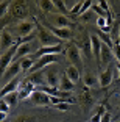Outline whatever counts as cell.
Segmentation results:
<instances>
[{"label":"cell","instance_id":"cell-1","mask_svg":"<svg viewBox=\"0 0 120 122\" xmlns=\"http://www.w3.org/2000/svg\"><path fill=\"white\" fill-rule=\"evenodd\" d=\"M36 28H38V39L42 44V47H53V46H62V41L58 39L50 30H47L44 25H41L38 20H34Z\"/></svg>","mask_w":120,"mask_h":122},{"label":"cell","instance_id":"cell-2","mask_svg":"<svg viewBox=\"0 0 120 122\" xmlns=\"http://www.w3.org/2000/svg\"><path fill=\"white\" fill-rule=\"evenodd\" d=\"M17 47H19V42H16L10 50L3 52V53L0 55V77H3V74L6 72V69L10 67V64L13 63V58H14L16 52H17Z\"/></svg>","mask_w":120,"mask_h":122},{"label":"cell","instance_id":"cell-3","mask_svg":"<svg viewBox=\"0 0 120 122\" xmlns=\"http://www.w3.org/2000/svg\"><path fill=\"white\" fill-rule=\"evenodd\" d=\"M64 53H66L67 60L72 63V66L81 67V64H83V58H81V53H80V50H78V47L75 46L73 42H70V44H67V46H66V49H64Z\"/></svg>","mask_w":120,"mask_h":122},{"label":"cell","instance_id":"cell-4","mask_svg":"<svg viewBox=\"0 0 120 122\" xmlns=\"http://www.w3.org/2000/svg\"><path fill=\"white\" fill-rule=\"evenodd\" d=\"M80 103H81V108H83V113H87L91 111V108L94 107L95 103V99L92 96V92L89 91V88H83L81 94H80Z\"/></svg>","mask_w":120,"mask_h":122},{"label":"cell","instance_id":"cell-5","mask_svg":"<svg viewBox=\"0 0 120 122\" xmlns=\"http://www.w3.org/2000/svg\"><path fill=\"white\" fill-rule=\"evenodd\" d=\"M30 103H33L34 107H47V105H52L50 103V96L45 92H42V91H33V94L30 96Z\"/></svg>","mask_w":120,"mask_h":122},{"label":"cell","instance_id":"cell-6","mask_svg":"<svg viewBox=\"0 0 120 122\" xmlns=\"http://www.w3.org/2000/svg\"><path fill=\"white\" fill-rule=\"evenodd\" d=\"M73 44L78 47V50L86 60H92V46H91V39L89 38H83V39H75Z\"/></svg>","mask_w":120,"mask_h":122},{"label":"cell","instance_id":"cell-7","mask_svg":"<svg viewBox=\"0 0 120 122\" xmlns=\"http://www.w3.org/2000/svg\"><path fill=\"white\" fill-rule=\"evenodd\" d=\"M44 27H45L47 30H50V31L56 36L58 39L62 41V42H64V41H69L72 38V30L70 28H56V27L50 25L48 22H44Z\"/></svg>","mask_w":120,"mask_h":122},{"label":"cell","instance_id":"cell-8","mask_svg":"<svg viewBox=\"0 0 120 122\" xmlns=\"http://www.w3.org/2000/svg\"><path fill=\"white\" fill-rule=\"evenodd\" d=\"M64 50L62 46H53V47H41L39 50H36V53L31 56L33 61H38L39 58L45 56V55H56V53H61Z\"/></svg>","mask_w":120,"mask_h":122},{"label":"cell","instance_id":"cell-9","mask_svg":"<svg viewBox=\"0 0 120 122\" xmlns=\"http://www.w3.org/2000/svg\"><path fill=\"white\" fill-rule=\"evenodd\" d=\"M48 22H52L53 27H56V28H70V27H72L70 20H69L66 16L58 14V13H55V14H48Z\"/></svg>","mask_w":120,"mask_h":122},{"label":"cell","instance_id":"cell-10","mask_svg":"<svg viewBox=\"0 0 120 122\" xmlns=\"http://www.w3.org/2000/svg\"><path fill=\"white\" fill-rule=\"evenodd\" d=\"M11 14L16 19H24L28 14V8L24 2H11Z\"/></svg>","mask_w":120,"mask_h":122},{"label":"cell","instance_id":"cell-11","mask_svg":"<svg viewBox=\"0 0 120 122\" xmlns=\"http://www.w3.org/2000/svg\"><path fill=\"white\" fill-rule=\"evenodd\" d=\"M36 24L30 20H20L17 25V35L19 38H27V36H31L33 31H34Z\"/></svg>","mask_w":120,"mask_h":122},{"label":"cell","instance_id":"cell-12","mask_svg":"<svg viewBox=\"0 0 120 122\" xmlns=\"http://www.w3.org/2000/svg\"><path fill=\"white\" fill-rule=\"evenodd\" d=\"M14 44L16 42H14V39H13L11 33L8 31V28L2 30V33H0V50H2V52H6V50H10Z\"/></svg>","mask_w":120,"mask_h":122},{"label":"cell","instance_id":"cell-13","mask_svg":"<svg viewBox=\"0 0 120 122\" xmlns=\"http://www.w3.org/2000/svg\"><path fill=\"white\" fill-rule=\"evenodd\" d=\"M91 39V46H92V55L95 56V61H97V66L100 67V53H101V47H103V42L97 35H91L89 36Z\"/></svg>","mask_w":120,"mask_h":122},{"label":"cell","instance_id":"cell-14","mask_svg":"<svg viewBox=\"0 0 120 122\" xmlns=\"http://www.w3.org/2000/svg\"><path fill=\"white\" fill-rule=\"evenodd\" d=\"M22 69H20V60H16V61H13L10 64V67L6 69V72L3 74V80L5 81H11L13 78H16V77L19 75V72H20Z\"/></svg>","mask_w":120,"mask_h":122},{"label":"cell","instance_id":"cell-15","mask_svg":"<svg viewBox=\"0 0 120 122\" xmlns=\"http://www.w3.org/2000/svg\"><path fill=\"white\" fill-rule=\"evenodd\" d=\"M112 78H114L112 67H106L105 71L100 72V75H98V85L101 88H108L111 83H112Z\"/></svg>","mask_w":120,"mask_h":122},{"label":"cell","instance_id":"cell-16","mask_svg":"<svg viewBox=\"0 0 120 122\" xmlns=\"http://www.w3.org/2000/svg\"><path fill=\"white\" fill-rule=\"evenodd\" d=\"M19 85H20V81H19L17 77H16V78H13L11 81H8L6 85L0 89V99H3L5 96H8V94H11V92H16V91H17V88H19Z\"/></svg>","mask_w":120,"mask_h":122},{"label":"cell","instance_id":"cell-17","mask_svg":"<svg viewBox=\"0 0 120 122\" xmlns=\"http://www.w3.org/2000/svg\"><path fill=\"white\" fill-rule=\"evenodd\" d=\"M27 80H28L31 85H34V86H39V85H45V83H47V80H45V71L33 72V74H30V75L27 77Z\"/></svg>","mask_w":120,"mask_h":122},{"label":"cell","instance_id":"cell-18","mask_svg":"<svg viewBox=\"0 0 120 122\" xmlns=\"http://www.w3.org/2000/svg\"><path fill=\"white\" fill-rule=\"evenodd\" d=\"M112 58H114L112 49H109L108 46H105V44H103L101 53H100V67H101V66H108L111 61H112Z\"/></svg>","mask_w":120,"mask_h":122},{"label":"cell","instance_id":"cell-19","mask_svg":"<svg viewBox=\"0 0 120 122\" xmlns=\"http://www.w3.org/2000/svg\"><path fill=\"white\" fill-rule=\"evenodd\" d=\"M59 78H61V75L55 71V69L45 72V80H47L48 88H55V89H56V88L59 86Z\"/></svg>","mask_w":120,"mask_h":122},{"label":"cell","instance_id":"cell-20","mask_svg":"<svg viewBox=\"0 0 120 122\" xmlns=\"http://www.w3.org/2000/svg\"><path fill=\"white\" fill-rule=\"evenodd\" d=\"M66 75L69 77V80H70L72 83H78L80 81V77H81V74H80V69L77 67V66H67V67H66Z\"/></svg>","mask_w":120,"mask_h":122},{"label":"cell","instance_id":"cell-21","mask_svg":"<svg viewBox=\"0 0 120 122\" xmlns=\"http://www.w3.org/2000/svg\"><path fill=\"white\" fill-rule=\"evenodd\" d=\"M75 88V85L69 80V77L66 75V72L61 74V78H59V91H66V92H70L72 89Z\"/></svg>","mask_w":120,"mask_h":122},{"label":"cell","instance_id":"cell-22","mask_svg":"<svg viewBox=\"0 0 120 122\" xmlns=\"http://www.w3.org/2000/svg\"><path fill=\"white\" fill-rule=\"evenodd\" d=\"M38 5H39V8H41L42 11L50 13V14H53V11H56L55 10V5H53V0H39Z\"/></svg>","mask_w":120,"mask_h":122},{"label":"cell","instance_id":"cell-23","mask_svg":"<svg viewBox=\"0 0 120 122\" xmlns=\"http://www.w3.org/2000/svg\"><path fill=\"white\" fill-rule=\"evenodd\" d=\"M83 81H84L86 88H92V86H95L97 83H98V77H95L94 74H91V72H87V74L83 77Z\"/></svg>","mask_w":120,"mask_h":122},{"label":"cell","instance_id":"cell-24","mask_svg":"<svg viewBox=\"0 0 120 122\" xmlns=\"http://www.w3.org/2000/svg\"><path fill=\"white\" fill-rule=\"evenodd\" d=\"M30 52H31V46H30V44H19L16 55H17L19 58H27V55H28Z\"/></svg>","mask_w":120,"mask_h":122},{"label":"cell","instance_id":"cell-25","mask_svg":"<svg viewBox=\"0 0 120 122\" xmlns=\"http://www.w3.org/2000/svg\"><path fill=\"white\" fill-rule=\"evenodd\" d=\"M3 100L6 102L10 107H16V105H17V102H19V91H16V92H11V94H8V96H5Z\"/></svg>","mask_w":120,"mask_h":122},{"label":"cell","instance_id":"cell-26","mask_svg":"<svg viewBox=\"0 0 120 122\" xmlns=\"http://www.w3.org/2000/svg\"><path fill=\"white\" fill-rule=\"evenodd\" d=\"M53 5H55V10L58 11V14H69L67 8H66V3H64V0H53Z\"/></svg>","mask_w":120,"mask_h":122},{"label":"cell","instance_id":"cell-27","mask_svg":"<svg viewBox=\"0 0 120 122\" xmlns=\"http://www.w3.org/2000/svg\"><path fill=\"white\" fill-rule=\"evenodd\" d=\"M33 64H34V61L31 60V58H20V69L24 72H30V69L33 67Z\"/></svg>","mask_w":120,"mask_h":122},{"label":"cell","instance_id":"cell-28","mask_svg":"<svg viewBox=\"0 0 120 122\" xmlns=\"http://www.w3.org/2000/svg\"><path fill=\"white\" fill-rule=\"evenodd\" d=\"M97 36H98L100 39H101V42H105V46H108L109 49H114V41L111 39V36H109V35H106V33L100 31Z\"/></svg>","mask_w":120,"mask_h":122},{"label":"cell","instance_id":"cell-29","mask_svg":"<svg viewBox=\"0 0 120 122\" xmlns=\"http://www.w3.org/2000/svg\"><path fill=\"white\" fill-rule=\"evenodd\" d=\"M105 113H106L105 107H103V105H100V107L97 108V113H95L94 116H92V117L89 119V121H91V122H100V121H101V116L105 114Z\"/></svg>","mask_w":120,"mask_h":122},{"label":"cell","instance_id":"cell-30","mask_svg":"<svg viewBox=\"0 0 120 122\" xmlns=\"http://www.w3.org/2000/svg\"><path fill=\"white\" fill-rule=\"evenodd\" d=\"M97 5H98V6L101 8V10L105 11L109 17H112V13H111V3H109V2H106V0H100V2H97Z\"/></svg>","mask_w":120,"mask_h":122},{"label":"cell","instance_id":"cell-31","mask_svg":"<svg viewBox=\"0 0 120 122\" xmlns=\"http://www.w3.org/2000/svg\"><path fill=\"white\" fill-rule=\"evenodd\" d=\"M11 122H36V119L33 116H27V114H20L17 117H14Z\"/></svg>","mask_w":120,"mask_h":122},{"label":"cell","instance_id":"cell-32","mask_svg":"<svg viewBox=\"0 0 120 122\" xmlns=\"http://www.w3.org/2000/svg\"><path fill=\"white\" fill-rule=\"evenodd\" d=\"M11 6V2H0V17H5V14L8 13V10H10Z\"/></svg>","mask_w":120,"mask_h":122},{"label":"cell","instance_id":"cell-33","mask_svg":"<svg viewBox=\"0 0 120 122\" xmlns=\"http://www.w3.org/2000/svg\"><path fill=\"white\" fill-rule=\"evenodd\" d=\"M92 3H94L92 0H84V2H83V6H81V11H80V14H78V16H84L86 11L92 8Z\"/></svg>","mask_w":120,"mask_h":122},{"label":"cell","instance_id":"cell-34","mask_svg":"<svg viewBox=\"0 0 120 122\" xmlns=\"http://www.w3.org/2000/svg\"><path fill=\"white\" fill-rule=\"evenodd\" d=\"M10 108H11V107L3 100V99H0V113H5V114H8V113H10Z\"/></svg>","mask_w":120,"mask_h":122},{"label":"cell","instance_id":"cell-35","mask_svg":"<svg viewBox=\"0 0 120 122\" xmlns=\"http://www.w3.org/2000/svg\"><path fill=\"white\" fill-rule=\"evenodd\" d=\"M81 6H83V2H81V0H80V2H77V3H75V6L72 8L70 14H73V16H78V14H80V11H81Z\"/></svg>","mask_w":120,"mask_h":122},{"label":"cell","instance_id":"cell-36","mask_svg":"<svg viewBox=\"0 0 120 122\" xmlns=\"http://www.w3.org/2000/svg\"><path fill=\"white\" fill-rule=\"evenodd\" d=\"M106 25H108V22H106V17H97V27H98L100 30L105 28Z\"/></svg>","mask_w":120,"mask_h":122},{"label":"cell","instance_id":"cell-37","mask_svg":"<svg viewBox=\"0 0 120 122\" xmlns=\"http://www.w3.org/2000/svg\"><path fill=\"white\" fill-rule=\"evenodd\" d=\"M112 53H114V56H115V60H117V61L120 63V46H119V44H114Z\"/></svg>","mask_w":120,"mask_h":122},{"label":"cell","instance_id":"cell-38","mask_svg":"<svg viewBox=\"0 0 120 122\" xmlns=\"http://www.w3.org/2000/svg\"><path fill=\"white\" fill-rule=\"evenodd\" d=\"M55 107H56L59 111H69V105L67 103H58V105H55Z\"/></svg>","mask_w":120,"mask_h":122},{"label":"cell","instance_id":"cell-39","mask_svg":"<svg viewBox=\"0 0 120 122\" xmlns=\"http://www.w3.org/2000/svg\"><path fill=\"white\" fill-rule=\"evenodd\" d=\"M64 3H66V8H67V11L70 13L72 8L75 6V3H77V2H69V0H64Z\"/></svg>","mask_w":120,"mask_h":122},{"label":"cell","instance_id":"cell-40","mask_svg":"<svg viewBox=\"0 0 120 122\" xmlns=\"http://www.w3.org/2000/svg\"><path fill=\"white\" fill-rule=\"evenodd\" d=\"M100 122H111V114H109L108 111H106L105 114L101 116V121H100Z\"/></svg>","mask_w":120,"mask_h":122},{"label":"cell","instance_id":"cell-41","mask_svg":"<svg viewBox=\"0 0 120 122\" xmlns=\"http://www.w3.org/2000/svg\"><path fill=\"white\" fill-rule=\"evenodd\" d=\"M6 116L8 114H5V113H0V122H3L5 119H6Z\"/></svg>","mask_w":120,"mask_h":122},{"label":"cell","instance_id":"cell-42","mask_svg":"<svg viewBox=\"0 0 120 122\" xmlns=\"http://www.w3.org/2000/svg\"><path fill=\"white\" fill-rule=\"evenodd\" d=\"M117 71H119V77H120V63H117Z\"/></svg>","mask_w":120,"mask_h":122},{"label":"cell","instance_id":"cell-43","mask_svg":"<svg viewBox=\"0 0 120 122\" xmlns=\"http://www.w3.org/2000/svg\"><path fill=\"white\" fill-rule=\"evenodd\" d=\"M119 108H120V100H119Z\"/></svg>","mask_w":120,"mask_h":122},{"label":"cell","instance_id":"cell-44","mask_svg":"<svg viewBox=\"0 0 120 122\" xmlns=\"http://www.w3.org/2000/svg\"><path fill=\"white\" fill-rule=\"evenodd\" d=\"M87 122H91V121H87Z\"/></svg>","mask_w":120,"mask_h":122},{"label":"cell","instance_id":"cell-45","mask_svg":"<svg viewBox=\"0 0 120 122\" xmlns=\"http://www.w3.org/2000/svg\"><path fill=\"white\" fill-rule=\"evenodd\" d=\"M119 122H120V121H119Z\"/></svg>","mask_w":120,"mask_h":122}]
</instances>
